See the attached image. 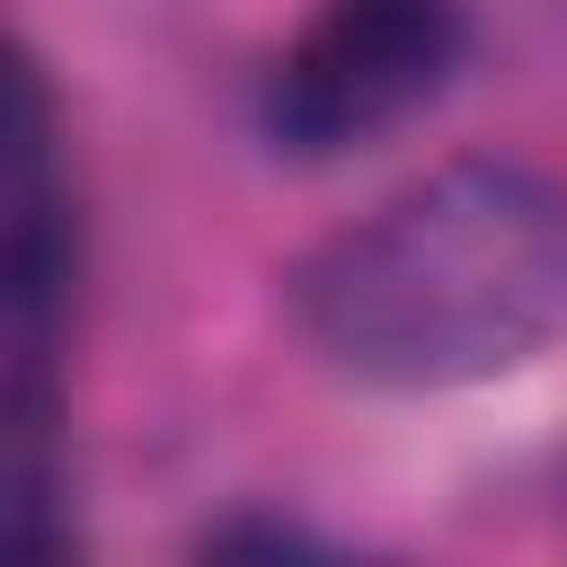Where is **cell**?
<instances>
[{"instance_id": "cell-3", "label": "cell", "mask_w": 567, "mask_h": 567, "mask_svg": "<svg viewBox=\"0 0 567 567\" xmlns=\"http://www.w3.org/2000/svg\"><path fill=\"white\" fill-rule=\"evenodd\" d=\"M80 310V221L35 168L0 177V443H44L71 381Z\"/></svg>"}, {"instance_id": "cell-1", "label": "cell", "mask_w": 567, "mask_h": 567, "mask_svg": "<svg viewBox=\"0 0 567 567\" xmlns=\"http://www.w3.org/2000/svg\"><path fill=\"white\" fill-rule=\"evenodd\" d=\"M292 301L354 381H496L567 319V195L523 159H452L337 230Z\"/></svg>"}, {"instance_id": "cell-5", "label": "cell", "mask_w": 567, "mask_h": 567, "mask_svg": "<svg viewBox=\"0 0 567 567\" xmlns=\"http://www.w3.org/2000/svg\"><path fill=\"white\" fill-rule=\"evenodd\" d=\"M44 133H53V97H44V71L18 35H0V177L35 168L44 159Z\"/></svg>"}, {"instance_id": "cell-4", "label": "cell", "mask_w": 567, "mask_h": 567, "mask_svg": "<svg viewBox=\"0 0 567 567\" xmlns=\"http://www.w3.org/2000/svg\"><path fill=\"white\" fill-rule=\"evenodd\" d=\"M80 532L62 514V487L44 478L35 443H0V558H62Z\"/></svg>"}, {"instance_id": "cell-2", "label": "cell", "mask_w": 567, "mask_h": 567, "mask_svg": "<svg viewBox=\"0 0 567 567\" xmlns=\"http://www.w3.org/2000/svg\"><path fill=\"white\" fill-rule=\"evenodd\" d=\"M461 44V0H319L266 71V133L292 159L363 151L452 89Z\"/></svg>"}]
</instances>
